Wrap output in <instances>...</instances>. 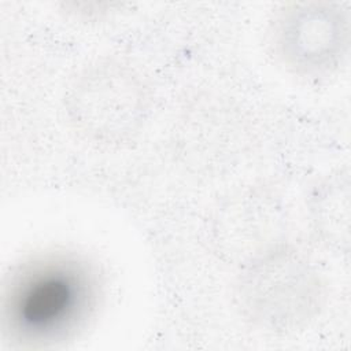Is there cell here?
Returning <instances> with one entry per match:
<instances>
[{
	"label": "cell",
	"mask_w": 351,
	"mask_h": 351,
	"mask_svg": "<svg viewBox=\"0 0 351 351\" xmlns=\"http://www.w3.org/2000/svg\"><path fill=\"white\" fill-rule=\"evenodd\" d=\"M106 273L88 252L53 245L19 258L0 291V339L15 351L66 347L93 324L106 299Z\"/></svg>",
	"instance_id": "1"
},
{
	"label": "cell",
	"mask_w": 351,
	"mask_h": 351,
	"mask_svg": "<svg viewBox=\"0 0 351 351\" xmlns=\"http://www.w3.org/2000/svg\"><path fill=\"white\" fill-rule=\"evenodd\" d=\"M328 281L314 255L289 237L236 267L232 302L251 329L291 336L310 328L328 303Z\"/></svg>",
	"instance_id": "2"
},
{
	"label": "cell",
	"mask_w": 351,
	"mask_h": 351,
	"mask_svg": "<svg viewBox=\"0 0 351 351\" xmlns=\"http://www.w3.org/2000/svg\"><path fill=\"white\" fill-rule=\"evenodd\" d=\"M155 103L147 75L129 60L104 56L82 66L67 82L62 106L70 129L85 143L118 149L145 130Z\"/></svg>",
	"instance_id": "3"
},
{
	"label": "cell",
	"mask_w": 351,
	"mask_h": 351,
	"mask_svg": "<svg viewBox=\"0 0 351 351\" xmlns=\"http://www.w3.org/2000/svg\"><path fill=\"white\" fill-rule=\"evenodd\" d=\"M273 62L289 77L319 84L336 75L351 48V12L339 0H293L270 15L265 34Z\"/></svg>",
	"instance_id": "4"
},
{
	"label": "cell",
	"mask_w": 351,
	"mask_h": 351,
	"mask_svg": "<svg viewBox=\"0 0 351 351\" xmlns=\"http://www.w3.org/2000/svg\"><path fill=\"white\" fill-rule=\"evenodd\" d=\"M287 213L280 196L263 186H244L225 197L210 221L215 254L236 267L287 239Z\"/></svg>",
	"instance_id": "5"
},
{
	"label": "cell",
	"mask_w": 351,
	"mask_h": 351,
	"mask_svg": "<svg viewBox=\"0 0 351 351\" xmlns=\"http://www.w3.org/2000/svg\"><path fill=\"white\" fill-rule=\"evenodd\" d=\"M178 132L181 154L199 171L215 173L237 155L241 126L233 110L223 103L208 100L192 106Z\"/></svg>",
	"instance_id": "6"
},
{
	"label": "cell",
	"mask_w": 351,
	"mask_h": 351,
	"mask_svg": "<svg viewBox=\"0 0 351 351\" xmlns=\"http://www.w3.org/2000/svg\"><path fill=\"white\" fill-rule=\"evenodd\" d=\"M307 215L315 239L337 254L350 250L351 181L348 173L336 171L324 177L311 189Z\"/></svg>",
	"instance_id": "7"
}]
</instances>
